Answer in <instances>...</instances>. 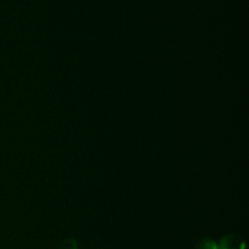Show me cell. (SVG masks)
<instances>
[{
    "instance_id": "6da1fadb",
    "label": "cell",
    "mask_w": 249,
    "mask_h": 249,
    "mask_svg": "<svg viewBox=\"0 0 249 249\" xmlns=\"http://www.w3.org/2000/svg\"><path fill=\"white\" fill-rule=\"evenodd\" d=\"M217 249H245V241L239 234H226L218 241Z\"/></svg>"
},
{
    "instance_id": "7a4b0ae2",
    "label": "cell",
    "mask_w": 249,
    "mask_h": 249,
    "mask_svg": "<svg viewBox=\"0 0 249 249\" xmlns=\"http://www.w3.org/2000/svg\"><path fill=\"white\" fill-rule=\"evenodd\" d=\"M195 249H217V243L210 238H201L196 242Z\"/></svg>"
},
{
    "instance_id": "3957f363",
    "label": "cell",
    "mask_w": 249,
    "mask_h": 249,
    "mask_svg": "<svg viewBox=\"0 0 249 249\" xmlns=\"http://www.w3.org/2000/svg\"><path fill=\"white\" fill-rule=\"evenodd\" d=\"M57 249H78V245H77V242L74 238L69 237V238L64 239L59 244Z\"/></svg>"
}]
</instances>
